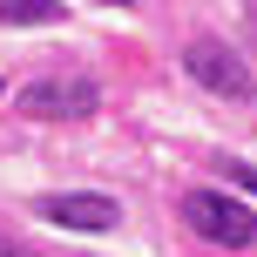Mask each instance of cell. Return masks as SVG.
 <instances>
[{"label": "cell", "mask_w": 257, "mask_h": 257, "mask_svg": "<svg viewBox=\"0 0 257 257\" xmlns=\"http://www.w3.org/2000/svg\"><path fill=\"white\" fill-rule=\"evenodd\" d=\"M183 75H190L196 88L223 95V102H250L257 95V75L244 68V54H237L230 41H217V34H196L190 48H183Z\"/></svg>", "instance_id": "obj_1"}, {"label": "cell", "mask_w": 257, "mask_h": 257, "mask_svg": "<svg viewBox=\"0 0 257 257\" xmlns=\"http://www.w3.org/2000/svg\"><path fill=\"white\" fill-rule=\"evenodd\" d=\"M95 108H102L95 75H41L21 88V115H34V122H88Z\"/></svg>", "instance_id": "obj_2"}, {"label": "cell", "mask_w": 257, "mask_h": 257, "mask_svg": "<svg viewBox=\"0 0 257 257\" xmlns=\"http://www.w3.org/2000/svg\"><path fill=\"white\" fill-rule=\"evenodd\" d=\"M183 223H190L203 244H223V250H250L257 244V217L237 196H223V190H190L183 196Z\"/></svg>", "instance_id": "obj_3"}, {"label": "cell", "mask_w": 257, "mask_h": 257, "mask_svg": "<svg viewBox=\"0 0 257 257\" xmlns=\"http://www.w3.org/2000/svg\"><path fill=\"white\" fill-rule=\"evenodd\" d=\"M34 217L61 223V230H122V203L102 190H54L34 203Z\"/></svg>", "instance_id": "obj_4"}, {"label": "cell", "mask_w": 257, "mask_h": 257, "mask_svg": "<svg viewBox=\"0 0 257 257\" xmlns=\"http://www.w3.org/2000/svg\"><path fill=\"white\" fill-rule=\"evenodd\" d=\"M61 21V0H0V27H41Z\"/></svg>", "instance_id": "obj_5"}, {"label": "cell", "mask_w": 257, "mask_h": 257, "mask_svg": "<svg viewBox=\"0 0 257 257\" xmlns=\"http://www.w3.org/2000/svg\"><path fill=\"white\" fill-rule=\"evenodd\" d=\"M223 176H230L237 190H250V196H257V163H237V156H230V163H223Z\"/></svg>", "instance_id": "obj_6"}, {"label": "cell", "mask_w": 257, "mask_h": 257, "mask_svg": "<svg viewBox=\"0 0 257 257\" xmlns=\"http://www.w3.org/2000/svg\"><path fill=\"white\" fill-rule=\"evenodd\" d=\"M0 257H34L27 244H14V237H0Z\"/></svg>", "instance_id": "obj_7"}]
</instances>
